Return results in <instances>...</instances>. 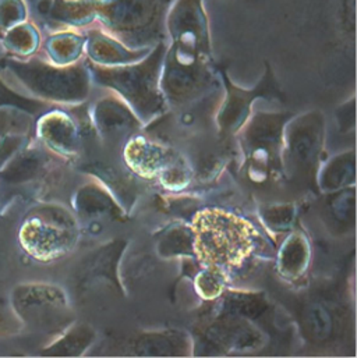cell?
Segmentation results:
<instances>
[{
    "label": "cell",
    "mask_w": 357,
    "mask_h": 358,
    "mask_svg": "<svg viewBox=\"0 0 357 358\" xmlns=\"http://www.w3.org/2000/svg\"><path fill=\"white\" fill-rule=\"evenodd\" d=\"M175 0H36V11L59 27L80 29L99 21L105 32L130 49L164 42Z\"/></svg>",
    "instance_id": "1"
},
{
    "label": "cell",
    "mask_w": 357,
    "mask_h": 358,
    "mask_svg": "<svg viewBox=\"0 0 357 358\" xmlns=\"http://www.w3.org/2000/svg\"><path fill=\"white\" fill-rule=\"evenodd\" d=\"M0 71L8 74L34 98L56 103L83 102L91 88V74L85 63L56 66L45 59L4 57Z\"/></svg>",
    "instance_id": "2"
},
{
    "label": "cell",
    "mask_w": 357,
    "mask_h": 358,
    "mask_svg": "<svg viewBox=\"0 0 357 358\" xmlns=\"http://www.w3.org/2000/svg\"><path fill=\"white\" fill-rule=\"evenodd\" d=\"M167 45L160 42L141 60L125 66H99L88 63L94 80L119 92L141 116L158 113L165 103L160 80Z\"/></svg>",
    "instance_id": "3"
},
{
    "label": "cell",
    "mask_w": 357,
    "mask_h": 358,
    "mask_svg": "<svg viewBox=\"0 0 357 358\" xmlns=\"http://www.w3.org/2000/svg\"><path fill=\"white\" fill-rule=\"evenodd\" d=\"M195 250L214 268H233L248 257L253 233L248 224L222 210H204L194 219Z\"/></svg>",
    "instance_id": "4"
},
{
    "label": "cell",
    "mask_w": 357,
    "mask_h": 358,
    "mask_svg": "<svg viewBox=\"0 0 357 358\" xmlns=\"http://www.w3.org/2000/svg\"><path fill=\"white\" fill-rule=\"evenodd\" d=\"M78 237L76 220L57 205H38L21 220L18 241L31 258L49 262L62 258L74 247Z\"/></svg>",
    "instance_id": "5"
},
{
    "label": "cell",
    "mask_w": 357,
    "mask_h": 358,
    "mask_svg": "<svg viewBox=\"0 0 357 358\" xmlns=\"http://www.w3.org/2000/svg\"><path fill=\"white\" fill-rule=\"evenodd\" d=\"M10 308L18 322L32 332L55 335L73 322L64 292L53 285H17L10 294Z\"/></svg>",
    "instance_id": "6"
},
{
    "label": "cell",
    "mask_w": 357,
    "mask_h": 358,
    "mask_svg": "<svg viewBox=\"0 0 357 358\" xmlns=\"http://www.w3.org/2000/svg\"><path fill=\"white\" fill-rule=\"evenodd\" d=\"M209 60L180 59L165 50L160 87L172 103L190 102L209 91L216 80L208 66Z\"/></svg>",
    "instance_id": "7"
},
{
    "label": "cell",
    "mask_w": 357,
    "mask_h": 358,
    "mask_svg": "<svg viewBox=\"0 0 357 358\" xmlns=\"http://www.w3.org/2000/svg\"><path fill=\"white\" fill-rule=\"evenodd\" d=\"M165 27L174 45L211 57L209 21L204 0H175L168 11Z\"/></svg>",
    "instance_id": "8"
},
{
    "label": "cell",
    "mask_w": 357,
    "mask_h": 358,
    "mask_svg": "<svg viewBox=\"0 0 357 358\" xmlns=\"http://www.w3.org/2000/svg\"><path fill=\"white\" fill-rule=\"evenodd\" d=\"M85 49L91 63L99 66H125L144 59L151 49H130L104 29L91 28L85 32Z\"/></svg>",
    "instance_id": "9"
},
{
    "label": "cell",
    "mask_w": 357,
    "mask_h": 358,
    "mask_svg": "<svg viewBox=\"0 0 357 358\" xmlns=\"http://www.w3.org/2000/svg\"><path fill=\"white\" fill-rule=\"evenodd\" d=\"M31 115L15 108H0V168L22 150L31 130Z\"/></svg>",
    "instance_id": "10"
},
{
    "label": "cell",
    "mask_w": 357,
    "mask_h": 358,
    "mask_svg": "<svg viewBox=\"0 0 357 358\" xmlns=\"http://www.w3.org/2000/svg\"><path fill=\"white\" fill-rule=\"evenodd\" d=\"M38 136L52 150L60 154H70L77 144V131L73 120L60 110L42 115L38 120Z\"/></svg>",
    "instance_id": "11"
},
{
    "label": "cell",
    "mask_w": 357,
    "mask_h": 358,
    "mask_svg": "<svg viewBox=\"0 0 357 358\" xmlns=\"http://www.w3.org/2000/svg\"><path fill=\"white\" fill-rule=\"evenodd\" d=\"M48 62L56 66H70L80 62L85 49V34L71 28L49 34L41 43Z\"/></svg>",
    "instance_id": "12"
},
{
    "label": "cell",
    "mask_w": 357,
    "mask_h": 358,
    "mask_svg": "<svg viewBox=\"0 0 357 358\" xmlns=\"http://www.w3.org/2000/svg\"><path fill=\"white\" fill-rule=\"evenodd\" d=\"M42 43V36L38 27L25 20L13 25L0 35V45L6 57L28 59L35 56Z\"/></svg>",
    "instance_id": "13"
},
{
    "label": "cell",
    "mask_w": 357,
    "mask_h": 358,
    "mask_svg": "<svg viewBox=\"0 0 357 358\" xmlns=\"http://www.w3.org/2000/svg\"><path fill=\"white\" fill-rule=\"evenodd\" d=\"M127 161L140 175L153 178L161 172H168L171 168V154L160 145L144 140L133 141L127 151Z\"/></svg>",
    "instance_id": "14"
},
{
    "label": "cell",
    "mask_w": 357,
    "mask_h": 358,
    "mask_svg": "<svg viewBox=\"0 0 357 358\" xmlns=\"http://www.w3.org/2000/svg\"><path fill=\"white\" fill-rule=\"evenodd\" d=\"M187 349L186 338L178 332L150 334L141 336L133 346V353L137 356H180Z\"/></svg>",
    "instance_id": "15"
},
{
    "label": "cell",
    "mask_w": 357,
    "mask_h": 358,
    "mask_svg": "<svg viewBox=\"0 0 357 358\" xmlns=\"http://www.w3.org/2000/svg\"><path fill=\"white\" fill-rule=\"evenodd\" d=\"M296 126L298 127L290 137V148L299 161L306 162L316 155V151L320 147L321 120L317 115L312 113L303 117Z\"/></svg>",
    "instance_id": "16"
},
{
    "label": "cell",
    "mask_w": 357,
    "mask_h": 358,
    "mask_svg": "<svg viewBox=\"0 0 357 358\" xmlns=\"http://www.w3.org/2000/svg\"><path fill=\"white\" fill-rule=\"evenodd\" d=\"M95 117L105 133H116L136 126V117L118 98H105L97 103Z\"/></svg>",
    "instance_id": "17"
},
{
    "label": "cell",
    "mask_w": 357,
    "mask_h": 358,
    "mask_svg": "<svg viewBox=\"0 0 357 358\" xmlns=\"http://www.w3.org/2000/svg\"><path fill=\"white\" fill-rule=\"evenodd\" d=\"M92 339V329L81 325L69 331L55 345L42 350L41 355L48 357H76L83 355V352L91 345Z\"/></svg>",
    "instance_id": "18"
},
{
    "label": "cell",
    "mask_w": 357,
    "mask_h": 358,
    "mask_svg": "<svg viewBox=\"0 0 357 358\" xmlns=\"http://www.w3.org/2000/svg\"><path fill=\"white\" fill-rule=\"evenodd\" d=\"M0 108H15L27 112L28 115H38L48 108L45 101L27 96L18 92L11 84H8L0 71Z\"/></svg>",
    "instance_id": "19"
},
{
    "label": "cell",
    "mask_w": 357,
    "mask_h": 358,
    "mask_svg": "<svg viewBox=\"0 0 357 358\" xmlns=\"http://www.w3.org/2000/svg\"><path fill=\"white\" fill-rule=\"evenodd\" d=\"M77 206L88 216L111 215L113 210V202L102 191L94 187L83 188L78 192Z\"/></svg>",
    "instance_id": "20"
},
{
    "label": "cell",
    "mask_w": 357,
    "mask_h": 358,
    "mask_svg": "<svg viewBox=\"0 0 357 358\" xmlns=\"http://www.w3.org/2000/svg\"><path fill=\"white\" fill-rule=\"evenodd\" d=\"M25 20H28L27 0H0V35Z\"/></svg>",
    "instance_id": "21"
},
{
    "label": "cell",
    "mask_w": 357,
    "mask_h": 358,
    "mask_svg": "<svg viewBox=\"0 0 357 358\" xmlns=\"http://www.w3.org/2000/svg\"><path fill=\"white\" fill-rule=\"evenodd\" d=\"M310 327H312V331L318 335V336H323L324 334L328 332V328H330V321L327 318V315L323 313V311H316L313 310L310 313V321H309Z\"/></svg>",
    "instance_id": "22"
},
{
    "label": "cell",
    "mask_w": 357,
    "mask_h": 358,
    "mask_svg": "<svg viewBox=\"0 0 357 358\" xmlns=\"http://www.w3.org/2000/svg\"><path fill=\"white\" fill-rule=\"evenodd\" d=\"M6 57V55H4V52H3V49H1V45H0V62L3 60Z\"/></svg>",
    "instance_id": "23"
},
{
    "label": "cell",
    "mask_w": 357,
    "mask_h": 358,
    "mask_svg": "<svg viewBox=\"0 0 357 358\" xmlns=\"http://www.w3.org/2000/svg\"><path fill=\"white\" fill-rule=\"evenodd\" d=\"M34 1H36V0H34Z\"/></svg>",
    "instance_id": "24"
}]
</instances>
